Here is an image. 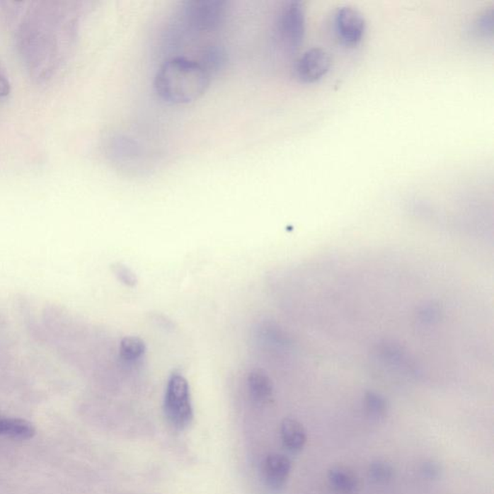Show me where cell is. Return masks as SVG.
Listing matches in <instances>:
<instances>
[{
	"label": "cell",
	"mask_w": 494,
	"mask_h": 494,
	"mask_svg": "<svg viewBox=\"0 0 494 494\" xmlns=\"http://www.w3.org/2000/svg\"><path fill=\"white\" fill-rule=\"evenodd\" d=\"M364 403H365V408L369 415L374 417V418H381L386 413V401L381 396L376 394V393H367L365 396V399H364Z\"/></svg>",
	"instance_id": "5bb4252c"
},
{
	"label": "cell",
	"mask_w": 494,
	"mask_h": 494,
	"mask_svg": "<svg viewBox=\"0 0 494 494\" xmlns=\"http://www.w3.org/2000/svg\"><path fill=\"white\" fill-rule=\"evenodd\" d=\"M331 65L332 58L326 50L312 47L297 58L294 66V74L300 82L314 84L328 73Z\"/></svg>",
	"instance_id": "5b68a950"
},
{
	"label": "cell",
	"mask_w": 494,
	"mask_h": 494,
	"mask_svg": "<svg viewBox=\"0 0 494 494\" xmlns=\"http://www.w3.org/2000/svg\"><path fill=\"white\" fill-rule=\"evenodd\" d=\"M275 38L287 52L299 50L305 33V9L300 1L287 2L279 12L275 23Z\"/></svg>",
	"instance_id": "3957f363"
},
{
	"label": "cell",
	"mask_w": 494,
	"mask_h": 494,
	"mask_svg": "<svg viewBox=\"0 0 494 494\" xmlns=\"http://www.w3.org/2000/svg\"><path fill=\"white\" fill-rule=\"evenodd\" d=\"M185 23L193 31L209 32L222 25L227 14V2L222 0H193L185 2Z\"/></svg>",
	"instance_id": "277c9868"
},
{
	"label": "cell",
	"mask_w": 494,
	"mask_h": 494,
	"mask_svg": "<svg viewBox=\"0 0 494 494\" xmlns=\"http://www.w3.org/2000/svg\"><path fill=\"white\" fill-rule=\"evenodd\" d=\"M421 473L427 479L435 480L440 478V474H442V469H440V464L435 463V461H426L422 464Z\"/></svg>",
	"instance_id": "2e32d148"
},
{
	"label": "cell",
	"mask_w": 494,
	"mask_h": 494,
	"mask_svg": "<svg viewBox=\"0 0 494 494\" xmlns=\"http://www.w3.org/2000/svg\"><path fill=\"white\" fill-rule=\"evenodd\" d=\"M337 38L347 47H355L362 41L366 30V21L360 11L350 6L336 10L333 17Z\"/></svg>",
	"instance_id": "8992f818"
},
{
	"label": "cell",
	"mask_w": 494,
	"mask_h": 494,
	"mask_svg": "<svg viewBox=\"0 0 494 494\" xmlns=\"http://www.w3.org/2000/svg\"><path fill=\"white\" fill-rule=\"evenodd\" d=\"M146 345L139 337H125L120 344V355L126 361H134L139 360L144 355Z\"/></svg>",
	"instance_id": "7c38bea8"
},
{
	"label": "cell",
	"mask_w": 494,
	"mask_h": 494,
	"mask_svg": "<svg viewBox=\"0 0 494 494\" xmlns=\"http://www.w3.org/2000/svg\"><path fill=\"white\" fill-rule=\"evenodd\" d=\"M292 464L287 456L280 454H272L263 463V478L268 487L280 490L288 480Z\"/></svg>",
	"instance_id": "52a82bcc"
},
{
	"label": "cell",
	"mask_w": 494,
	"mask_h": 494,
	"mask_svg": "<svg viewBox=\"0 0 494 494\" xmlns=\"http://www.w3.org/2000/svg\"><path fill=\"white\" fill-rule=\"evenodd\" d=\"M10 93V84L7 79L0 76V97H6Z\"/></svg>",
	"instance_id": "e0dca14e"
},
{
	"label": "cell",
	"mask_w": 494,
	"mask_h": 494,
	"mask_svg": "<svg viewBox=\"0 0 494 494\" xmlns=\"http://www.w3.org/2000/svg\"><path fill=\"white\" fill-rule=\"evenodd\" d=\"M111 270L116 276V278L125 286L132 288L137 284V277L135 273L132 272L131 268L127 267L126 265L121 263H115L111 265Z\"/></svg>",
	"instance_id": "9a60e30c"
},
{
	"label": "cell",
	"mask_w": 494,
	"mask_h": 494,
	"mask_svg": "<svg viewBox=\"0 0 494 494\" xmlns=\"http://www.w3.org/2000/svg\"><path fill=\"white\" fill-rule=\"evenodd\" d=\"M328 478L331 487L340 494H355L360 488L357 474L347 467H332L329 469Z\"/></svg>",
	"instance_id": "ba28073f"
},
{
	"label": "cell",
	"mask_w": 494,
	"mask_h": 494,
	"mask_svg": "<svg viewBox=\"0 0 494 494\" xmlns=\"http://www.w3.org/2000/svg\"><path fill=\"white\" fill-rule=\"evenodd\" d=\"M369 477L374 483L385 484L393 479L395 474L394 467L384 461H374L369 466Z\"/></svg>",
	"instance_id": "4fadbf2b"
},
{
	"label": "cell",
	"mask_w": 494,
	"mask_h": 494,
	"mask_svg": "<svg viewBox=\"0 0 494 494\" xmlns=\"http://www.w3.org/2000/svg\"><path fill=\"white\" fill-rule=\"evenodd\" d=\"M163 408L167 420L176 429L184 430L193 422V408L191 405L190 385L183 374L175 372L170 376Z\"/></svg>",
	"instance_id": "7a4b0ae2"
},
{
	"label": "cell",
	"mask_w": 494,
	"mask_h": 494,
	"mask_svg": "<svg viewBox=\"0 0 494 494\" xmlns=\"http://www.w3.org/2000/svg\"><path fill=\"white\" fill-rule=\"evenodd\" d=\"M36 427L28 420L0 415V435L12 440H28L35 437Z\"/></svg>",
	"instance_id": "30bf717a"
},
{
	"label": "cell",
	"mask_w": 494,
	"mask_h": 494,
	"mask_svg": "<svg viewBox=\"0 0 494 494\" xmlns=\"http://www.w3.org/2000/svg\"><path fill=\"white\" fill-rule=\"evenodd\" d=\"M280 432L284 446L291 452H299L306 444V432L304 426L294 419L287 418L283 420Z\"/></svg>",
	"instance_id": "8fae6325"
},
{
	"label": "cell",
	"mask_w": 494,
	"mask_h": 494,
	"mask_svg": "<svg viewBox=\"0 0 494 494\" xmlns=\"http://www.w3.org/2000/svg\"><path fill=\"white\" fill-rule=\"evenodd\" d=\"M211 74L201 63L177 57L167 59L159 67L154 81L156 93L164 102L188 105L205 94Z\"/></svg>",
	"instance_id": "6da1fadb"
},
{
	"label": "cell",
	"mask_w": 494,
	"mask_h": 494,
	"mask_svg": "<svg viewBox=\"0 0 494 494\" xmlns=\"http://www.w3.org/2000/svg\"><path fill=\"white\" fill-rule=\"evenodd\" d=\"M249 394L259 405H265L272 400L273 384L267 374L262 370H253L247 378Z\"/></svg>",
	"instance_id": "9c48e42d"
}]
</instances>
